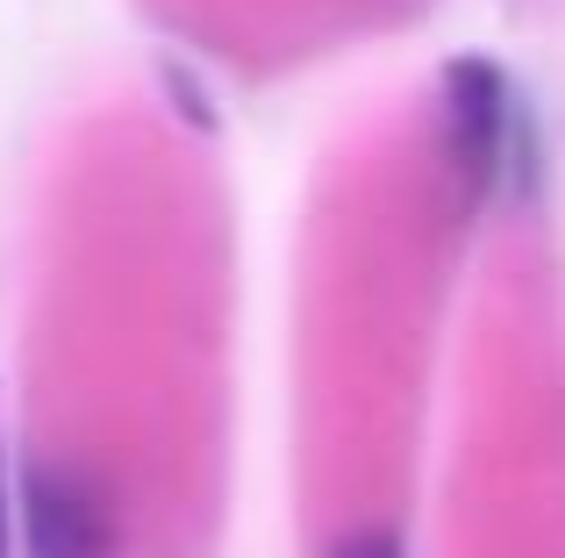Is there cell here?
Masks as SVG:
<instances>
[{"instance_id":"1","label":"cell","mask_w":565,"mask_h":558,"mask_svg":"<svg viewBox=\"0 0 565 558\" xmlns=\"http://www.w3.org/2000/svg\"><path fill=\"white\" fill-rule=\"evenodd\" d=\"M14 530H22L29 558H115V523L94 480L72 465H29L22 502H14Z\"/></svg>"},{"instance_id":"2","label":"cell","mask_w":565,"mask_h":558,"mask_svg":"<svg viewBox=\"0 0 565 558\" xmlns=\"http://www.w3.org/2000/svg\"><path fill=\"white\" fill-rule=\"evenodd\" d=\"M0 558H14V494H8V430H0Z\"/></svg>"},{"instance_id":"3","label":"cell","mask_w":565,"mask_h":558,"mask_svg":"<svg viewBox=\"0 0 565 558\" xmlns=\"http://www.w3.org/2000/svg\"><path fill=\"white\" fill-rule=\"evenodd\" d=\"M330 558H401L394 537H351V545H337Z\"/></svg>"}]
</instances>
